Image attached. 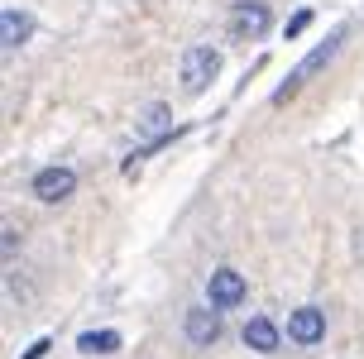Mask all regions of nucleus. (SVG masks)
<instances>
[{
	"label": "nucleus",
	"mask_w": 364,
	"mask_h": 359,
	"mask_svg": "<svg viewBox=\"0 0 364 359\" xmlns=\"http://www.w3.org/2000/svg\"><path fill=\"white\" fill-rule=\"evenodd\" d=\"M341 43H346V29H331V38H321V43H316V48H311V53L297 63V72L278 82V91H273V106H288L292 96H297V91L307 87L311 77H316V72H321L331 58H336V48H341Z\"/></svg>",
	"instance_id": "f257e3e1"
},
{
	"label": "nucleus",
	"mask_w": 364,
	"mask_h": 359,
	"mask_svg": "<svg viewBox=\"0 0 364 359\" xmlns=\"http://www.w3.org/2000/svg\"><path fill=\"white\" fill-rule=\"evenodd\" d=\"M220 72V53L216 48H206V43H197V48H187L178 63V87L187 91V96H201V91L216 82Z\"/></svg>",
	"instance_id": "f03ea898"
},
{
	"label": "nucleus",
	"mask_w": 364,
	"mask_h": 359,
	"mask_svg": "<svg viewBox=\"0 0 364 359\" xmlns=\"http://www.w3.org/2000/svg\"><path fill=\"white\" fill-rule=\"evenodd\" d=\"M273 24V10L264 0H235V10H230V34L235 38H264Z\"/></svg>",
	"instance_id": "7ed1b4c3"
},
{
	"label": "nucleus",
	"mask_w": 364,
	"mask_h": 359,
	"mask_svg": "<svg viewBox=\"0 0 364 359\" xmlns=\"http://www.w3.org/2000/svg\"><path fill=\"white\" fill-rule=\"evenodd\" d=\"M206 297H211L216 311H230V306H240L245 297H250V283H245L235 269H216V273H211V283H206Z\"/></svg>",
	"instance_id": "20e7f679"
},
{
	"label": "nucleus",
	"mask_w": 364,
	"mask_h": 359,
	"mask_svg": "<svg viewBox=\"0 0 364 359\" xmlns=\"http://www.w3.org/2000/svg\"><path fill=\"white\" fill-rule=\"evenodd\" d=\"M77 187V173L73 168H43L34 178V197L43 201V206H58V201H68Z\"/></svg>",
	"instance_id": "39448f33"
},
{
	"label": "nucleus",
	"mask_w": 364,
	"mask_h": 359,
	"mask_svg": "<svg viewBox=\"0 0 364 359\" xmlns=\"http://www.w3.org/2000/svg\"><path fill=\"white\" fill-rule=\"evenodd\" d=\"M288 336L292 345H321V336H326V316H321V306H297L288 316Z\"/></svg>",
	"instance_id": "423d86ee"
},
{
	"label": "nucleus",
	"mask_w": 364,
	"mask_h": 359,
	"mask_svg": "<svg viewBox=\"0 0 364 359\" xmlns=\"http://www.w3.org/2000/svg\"><path fill=\"white\" fill-rule=\"evenodd\" d=\"M182 331H187V341H192V345L220 341V316H216V306H192V311H187V321H182Z\"/></svg>",
	"instance_id": "0eeeda50"
},
{
	"label": "nucleus",
	"mask_w": 364,
	"mask_h": 359,
	"mask_svg": "<svg viewBox=\"0 0 364 359\" xmlns=\"http://www.w3.org/2000/svg\"><path fill=\"white\" fill-rule=\"evenodd\" d=\"M139 139H173V110L164 101H149L139 110Z\"/></svg>",
	"instance_id": "6e6552de"
},
{
	"label": "nucleus",
	"mask_w": 364,
	"mask_h": 359,
	"mask_svg": "<svg viewBox=\"0 0 364 359\" xmlns=\"http://www.w3.org/2000/svg\"><path fill=\"white\" fill-rule=\"evenodd\" d=\"M0 43H5V53H15L19 43H29V34H34V15H24V10H5L0 15Z\"/></svg>",
	"instance_id": "1a4fd4ad"
},
{
	"label": "nucleus",
	"mask_w": 364,
	"mask_h": 359,
	"mask_svg": "<svg viewBox=\"0 0 364 359\" xmlns=\"http://www.w3.org/2000/svg\"><path fill=\"white\" fill-rule=\"evenodd\" d=\"M245 345L259 350V355H273V350H278V331H273L269 316H255V321L245 326Z\"/></svg>",
	"instance_id": "9d476101"
},
{
	"label": "nucleus",
	"mask_w": 364,
	"mask_h": 359,
	"mask_svg": "<svg viewBox=\"0 0 364 359\" xmlns=\"http://www.w3.org/2000/svg\"><path fill=\"white\" fill-rule=\"evenodd\" d=\"M77 350H82V355H115V350H120V336H115V331H87V336L77 341Z\"/></svg>",
	"instance_id": "9b49d317"
},
{
	"label": "nucleus",
	"mask_w": 364,
	"mask_h": 359,
	"mask_svg": "<svg viewBox=\"0 0 364 359\" xmlns=\"http://www.w3.org/2000/svg\"><path fill=\"white\" fill-rule=\"evenodd\" d=\"M5 292H10V302H15V306H29V302H34V278L10 273V278H5Z\"/></svg>",
	"instance_id": "f8f14e48"
},
{
	"label": "nucleus",
	"mask_w": 364,
	"mask_h": 359,
	"mask_svg": "<svg viewBox=\"0 0 364 359\" xmlns=\"http://www.w3.org/2000/svg\"><path fill=\"white\" fill-rule=\"evenodd\" d=\"M307 24H311V10H297V15L288 19V29H283V34H288V38H297L302 29H307Z\"/></svg>",
	"instance_id": "ddd939ff"
},
{
	"label": "nucleus",
	"mask_w": 364,
	"mask_h": 359,
	"mask_svg": "<svg viewBox=\"0 0 364 359\" xmlns=\"http://www.w3.org/2000/svg\"><path fill=\"white\" fill-rule=\"evenodd\" d=\"M15 254H19V230L5 225V259H15Z\"/></svg>",
	"instance_id": "4468645a"
},
{
	"label": "nucleus",
	"mask_w": 364,
	"mask_h": 359,
	"mask_svg": "<svg viewBox=\"0 0 364 359\" xmlns=\"http://www.w3.org/2000/svg\"><path fill=\"white\" fill-rule=\"evenodd\" d=\"M43 355H48V341H34V345H29V350H24L19 359H43Z\"/></svg>",
	"instance_id": "2eb2a0df"
}]
</instances>
